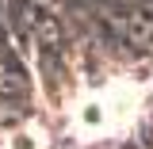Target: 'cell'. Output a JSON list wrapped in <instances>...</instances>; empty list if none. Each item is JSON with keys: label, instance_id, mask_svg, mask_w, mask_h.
Masks as SVG:
<instances>
[{"label": "cell", "instance_id": "2", "mask_svg": "<svg viewBox=\"0 0 153 149\" xmlns=\"http://www.w3.org/2000/svg\"><path fill=\"white\" fill-rule=\"evenodd\" d=\"M0 149H46V134L35 130V126H19L4 138V145Z\"/></svg>", "mask_w": 153, "mask_h": 149}, {"label": "cell", "instance_id": "1", "mask_svg": "<svg viewBox=\"0 0 153 149\" xmlns=\"http://www.w3.org/2000/svg\"><path fill=\"white\" fill-rule=\"evenodd\" d=\"M142 84L134 80H107L92 92H84L73 107V126L80 138H111V134H123L138 119V107H142Z\"/></svg>", "mask_w": 153, "mask_h": 149}]
</instances>
